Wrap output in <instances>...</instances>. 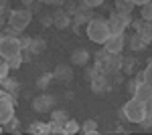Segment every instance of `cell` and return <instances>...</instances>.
I'll list each match as a JSON object with an SVG mask.
<instances>
[{"instance_id":"obj_1","label":"cell","mask_w":152,"mask_h":135,"mask_svg":"<svg viewBox=\"0 0 152 135\" xmlns=\"http://www.w3.org/2000/svg\"><path fill=\"white\" fill-rule=\"evenodd\" d=\"M33 22V10L31 8H18V10H10L8 14V26H10L14 34L18 36V34H23L26 28H28V24Z\"/></svg>"},{"instance_id":"obj_2","label":"cell","mask_w":152,"mask_h":135,"mask_svg":"<svg viewBox=\"0 0 152 135\" xmlns=\"http://www.w3.org/2000/svg\"><path fill=\"white\" fill-rule=\"evenodd\" d=\"M87 36H89V40H94L95 45H104L105 40L110 38L107 20H104V18H91L87 22Z\"/></svg>"},{"instance_id":"obj_3","label":"cell","mask_w":152,"mask_h":135,"mask_svg":"<svg viewBox=\"0 0 152 135\" xmlns=\"http://www.w3.org/2000/svg\"><path fill=\"white\" fill-rule=\"evenodd\" d=\"M122 115L128 119L130 123H142V119L146 117V109H144V103L140 99H136V97H132L126 105H124V109H122Z\"/></svg>"},{"instance_id":"obj_4","label":"cell","mask_w":152,"mask_h":135,"mask_svg":"<svg viewBox=\"0 0 152 135\" xmlns=\"http://www.w3.org/2000/svg\"><path fill=\"white\" fill-rule=\"evenodd\" d=\"M23 53V46H20V40L18 36H4L0 38V56L2 58H10L14 55H20Z\"/></svg>"},{"instance_id":"obj_5","label":"cell","mask_w":152,"mask_h":135,"mask_svg":"<svg viewBox=\"0 0 152 135\" xmlns=\"http://www.w3.org/2000/svg\"><path fill=\"white\" fill-rule=\"evenodd\" d=\"M132 22V16L130 14H122V12H116L107 18V26H110V34H122Z\"/></svg>"},{"instance_id":"obj_6","label":"cell","mask_w":152,"mask_h":135,"mask_svg":"<svg viewBox=\"0 0 152 135\" xmlns=\"http://www.w3.org/2000/svg\"><path fill=\"white\" fill-rule=\"evenodd\" d=\"M122 61H124V58H122L120 53H107V55L99 61V67H102L104 73H110V75H112V73H118V71L122 69Z\"/></svg>"},{"instance_id":"obj_7","label":"cell","mask_w":152,"mask_h":135,"mask_svg":"<svg viewBox=\"0 0 152 135\" xmlns=\"http://www.w3.org/2000/svg\"><path fill=\"white\" fill-rule=\"evenodd\" d=\"M124 45H126V36L122 34H110V38L104 43V48L107 53H122L124 51Z\"/></svg>"},{"instance_id":"obj_8","label":"cell","mask_w":152,"mask_h":135,"mask_svg":"<svg viewBox=\"0 0 152 135\" xmlns=\"http://www.w3.org/2000/svg\"><path fill=\"white\" fill-rule=\"evenodd\" d=\"M14 117V101L8 97H0V123L6 125Z\"/></svg>"},{"instance_id":"obj_9","label":"cell","mask_w":152,"mask_h":135,"mask_svg":"<svg viewBox=\"0 0 152 135\" xmlns=\"http://www.w3.org/2000/svg\"><path fill=\"white\" fill-rule=\"evenodd\" d=\"M53 105H55V99L51 95H37L33 99V109L37 113H49Z\"/></svg>"},{"instance_id":"obj_10","label":"cell","mask_w":152,"mask_h":135,"mask_svg":"<svg viewBox=\"0 0 152 135\" xmlns=\"http://www.w3.org/2000/svg\"><path fill=\"white\" fill-rule=\"evenodd\" d=\"M134 97L140 99L142 103H146L148 99H152V85L146 83V81L138 83V87H136V91H134Z\"/></svg>"},{"instance_id":"obj_11","label":"cell","mask_w":152,"mask_h":135,"mask_svg":"<svg viewBox=\"0 0 152 135\" xmlns=\"http://www.w3.org/2000/svg\"><path fill=\"white\" fill-rule=\"evenodd\" d=\"M107 87H110V83H107L105 77H97V75H95L94 79H91V89H94V93H97V95L105 93Z\"/></svg>"},{"instance_id":"obj_12","label":"cell","mask_w":152,"mask_h":135,"mask_svg":"<svg viewBox=\"0 0 152 135\" xmlns=\"http://www.w3.org/2000/svg\"><path fill=\"white\" fill-rule=\"evenodd\" d=\"M87 61H89V55H87V51H83V48H77V51L71 53V63H73V65L83 67Z\"/></svg>"},{"instance_id":"obj_13","label":"cell","mask_w":152,"mask_h":135,"mask_svg":"<svg viewBox=\"0 0 152 135\" xmlns=\"http://www.w3.org/2000/svg\"><path fill=\"white\" fill-rule=\"evenodd\" d=\"M71 77H73V73H71V69L69 67H65V65H59L57 69H55V73H53V79H57V81H71Z\"/></svg>"},{"instance_id":"obj_14","label":"cell","mask_w":152,"mask_h":135,"mask_svg":"<svg viewBox=\"0 0 152 135\" xmlns=\"http://www.w3.org/2000/svg\"><path fill=\"white\" fill-rule=\"evenodd\" d=\"M28 133H35V135H47V133H51V127H49V123H41V121H35V123H31V127H28Z\"/></svg>"},{"instance_id":"obj_15","label":"cell","mask_w":152,"mask_h":135,"mask_svg":"<svg viewBox=\"0 0 152 135\" xmlns=\"http://www.w3.org/2000/svg\"><path fill=\"white\" fill-rule=\"evenodd\" d=\"M45 46H47L45 38H41V36H35V38L31 40V46H28V51H31L33 55H41V53L45 51Z\"/></svg>"},{"instance_id":"obj_16","label":"cell","mask_w":152,"mask_h":135,"mask_svg":"<svg viewBox=\"0 0 152 135\" xmlns=\"http://www.w3.org/2000/svg\"><path fill=\"white\" fill-rule=\"evenodd\" d=\"M53 24L59 26V28H65L67 24H69V16H67V12L65 10H57L53 14Z\"/></svg>"},{"instance_id":"obj_17","label":"cell","mask_w":152,"mask_h":135,"mask_svg":"<svg viewBox=\"0 0 152 135\" xmlns=\"http://www.w3.org/2000/svg\"><path fill=\"white\" fill-rule=\"evenodd\" d=\"M16 89H18V81L8 79V77L0 81V91H4V93H16Z\"/></svg>"},{"instance_id":"obj_18","label":"cell","mask_w":152,"mask_h":135,"mask_svg":"<svg viewBox=\"0 0 152 135\" xmlns=\"http://www.w3.org/2000/svg\"><path fill=\"white\" fill-rule=\"evenodd\" d=\"M114 2H116V12L132 14V8H134V2L132 0H114Z\"/></svg>"},{"instance_id":"obj_19","label":"cell","mask_w":152,"mask_h":135,"mask_svg":"<svg viewBox=\"0 0 152 135\" xmlns=\"http://www.w3.org/2000/svg\"><path fill=\"white\" fill-rule=\"evenodd\" d=\"M136 34H138L142 40H144V43L148 45V43L152 40V28H150V22H144V24L140 26V28L136 30Z\"/></svg>"},{"instance_id":"obj_20","label":"cell","mask_w":152,"mask_h":135,"mask_svg":"<svg viewBox=\"0 0 152 135\" xmlns=\"http://www.w3.org/2000/svg\"><path fill=\"white\" fill-rule=\"evenodd\" d=\"M79 129H81V125L77 123L75 119H67L63 123V135H73V133H77Z\"/></svg>"},{"instance_id":"obj_21","label":"cell","mask_w":152,"mask_h":135,"mask_svg":"<svg viewBox=\"0 0 152 135\" xmlns=\"http://www.w3.org/2000/svg\"><path fill=\"white\" fill-rule=\"evenodd\" d=\"M81 131H83V133H87V135L97 133V121H95V119H87V121H83Z\"/></svg>"},{"instance_id":"obj_22","label":"cell","mask_w":152,"mask_h":135,"mask_svg":"<svg viewBox=\"0 0 152 135\" xmlns=\"http://www.w3.org/2000/svg\"><path fill=\"white\" fill-rule=\"evenodd\" d=\"M140 18H142V20H146V22H150V20H152V0L140 6Z\"/></svg>"},{"instance_id":"obj_23","label":"cell","mask_w":152,"mask_h":135,"mask_svg":"<svg viewBox=\"0 0 152 135\" xmlns=\"http://www.w3.org/2000/svg\"><path fill=\"white\" fill-rule=\"evenodd\" d=\"M144 46H146V43L142 40L138 34H134V36L130 38V48H134V51H142Z\"/></svg>"},{"instance_id":"obj_24","label":"cell","mask_w":152,"mask_h":135,"mask_svg":"<svg viewBox=\"0 0 152 135\" xmlns=\"http://www.w3.org/2000/svg\"><path fill=\"white\" fill-rule=\"evenodd\" d=\"M6 63H8V67H10V69H20V65H23V55L10 56V58H6Z\"/></svg>"},{"instance_id":"obj_25","label":"cell","mask_w":152,"mask_h":135,"mask_svg":"<svg viewBox=\"0 0 152 135\" xmlns=\"http://www.w3.org/2000/svg\"><path fill=\"white\" fill-rule=\"evenodd\" d=\"M8 71H10V67H8L6 58H2V56H0V81L8 77Z\"/></svg>"},{"instance_id":"obj_26","label":"cell","mask_w":152,"mask_h":135,"mask_svg":"<svg viewBox=\"0 0 152 135\" xmlns=\"http://www.w3.org/2000/svg\"><path fill=\"white\" fill-rule=\"evenodd\" d=\"M51 119L53 121H67V111H61V109H57V111H53V115H51Z\"/></svg>"},{"instance_id":"obj_27","label":"cell","mask_w":152,"mask_h":135,"mask_svg":"<svg viewBox=\"0 0 152 135\" xmlns=\"http://www.w3.org/2000/svg\"><path fill=\"white\" fill-rule=\"evenodd\" d=\"M134 67H136V58H126V61H122V69H124L126 73H130Z\"/></svg>"},{"instance_id":"obj_28","label":"cell","mask_w":152,"mask_h":135,"mask_svg":"<svg viewBox=\"0 0 152 135\" xmlns=\"http://www.w3.org/2000/svg\"><path fill=\"white\" fill-rule=\"evenodd\" d=\"M51 79H53V75H51V73H49V75H43V77L39 79V83H37V85H39V89H45L49 83H51Z\"/></svg>"},{"instance_id":"obj_29","label":"cell","mask_w":152,"mask_h":135,"mask_svg":"<svg viewBox=\"0 0 152 135\" xmlns=\"http://www.w3.org/2000/svg\"><path fill=\"white\" fill-rule=\"evenodd\" d=\"M6 127H8V131H12V133H16V131H18V127H20V121H18V119H14V117H12L10 121H8V123H6Z\"/></svg>"},{"instance_id":"obj_30","label":"cell","mask_w":152,"mask_h":135,"mask_svg":"<svg viewBox=\"0 0 152 135\" xmlns=\"http://www.w3.org/2000/svg\"><path fill=\"white\" fill-rule=\"evenodd\" d=\"M144 81H146V83H150V85H152V61L148 63V67L144 69Z\"/></svg>"},{"instance_id":"obj_31","label":"cell","mask_w":152,"mask_h":135,"mask_svg":"<svg viewBox=\"0 0 152 135\" xmlns=\"http://www.w3.org/2000/svg\"><path fill=\"white\" fill-rule=\"evenodd\" d=\"M136 87H138V81H136V79H130L128 83H126V89H128V93H130V95H134Z\"/></svg>"},{"instance_id":"obj_32","label":"cell","mask_w":152,"mask_h":135,"mask_svg":"<svg viewBox=\"0 0 152 135\" xmlns=\"http://www.w3.org/2000/svg\"><path fill=\"white\" fill-rule=\"evenodd\" d=\"M18 40H20V46H23V48H28V46H31V40H33V38H31V36H18Z\"/></svg>"},{"instance_id":"obj_33","label":"cell","mask_w":152,"mask_h":135,"mask_svg":"<svg viewBox=\"0 0 152 135\" xmlns=\"http://www.w3.org/2000/svg\"><path fill=\"white\" fill-rule=\"evenodd\" d=\"M85 6H89V8H95V6H99V4H104V0H81Z\"/></svg>"},{"instance_id":"obj_34","label":"cell","mask_w":152,"mask_h":135,"mask_svg":"<svg viewBox=\"0 0 152 135\" xmlns=\"http://www.w3.org/2000/svg\"><path fill=\"white\" fill-rule=\"evenodd\" d=\"M144 109H146V119H152V99L144 103Z\"/></svg>"},{"instance_id":"obj_35","label":"cell","mask_w":152,"mask_h":135,"mask_svg":"<svg viewBox=\"0 0 152 135\" xmlns=\"http://www.w3.org/2000/svg\"><path fill=\"white\" fill-rule=\"evenodd\" d=\"M41 20H43V24L47 26V24H53V16H43Z\"/></svg>"},{"instance_id":"obj_36","label":"cell","mask_w":152,"mask_h":135,"mask_svg":"<svg viewBox=\"0 0 152 135\" xmlns=\"http://www.w3.org/2000/svg\"><path fill=\"white\" fill-rule=\"evenodd\" d=\"M134 2V6H142V4H146V2H150V0H132Z\"/></svg>"},{"instance_id":"obj_37","label":"cell","mask_w":152,"mask_h":135,"mask_svg":"<svg viewBox=\"0 0 152 135\" xmlns=\"http://www.w3.org/2000/svg\"><path fill=\"white\" fill-rule=\"evenodd\" d=\"M136 81H138V83H142V81H144V71H140V73L136 75Z\"/></svg>"},{"instance_id":"obj_38","label":"cell","mask_w":152,"mask_h":135,"mask_svg":"<svg viewBox=\"0 0 152 135\" xmlns=\"http://www.w3.org/2000/svg\"><path fill=\"white\" fill-rule=\"evenodd\" d=\"M6 4H8V0H0V10H2V8H6Z\"/></svg>"},{"instance_id":"obj_39","label":"cell","mask_w":152,"mask_h":135,"mask_svg":"<svg viewBox=\"0 0 152 135\" xmlns=\"http://www.w3.org/2000/svg\"><path fill=\"white\" fill-rule=\"evenodd\" d=\"M24 2V6H26V8H28V4H31V2H33V0H23Z\"/></svg>"},{"instance_id":"obj_40","label":"cell","mask_w":152,"mask_h":135,"mask_svg":"<svg viewBox=\"0 0 152 135\" xmlns=\"http://www.w3.org/2000/svg\"><path fill=\"white\" fill-rule=\"evenodd\" d=\"M2 129H4V125H2V123H0V133H2Z\"/></svg>"},{"instance_id":"obj_41","label":"cell","mask_w":152,"mask_h":135,"mask_svg":"<svg viewBox=\"0 0 152 135\" xmlns=\"http://www.w3.org/2000/svg\"><path fill=\"white\" fill-rule=\"evenodd\" d=\"M150 28H152V20H150Z\"/></svg>"},{"instance_id":"obj_42","label":"cell","mask_w":152,"mask_h":135,"mask_svg":"<svg viewBox=\"0 0 152 135\" xmlns=\"http://www.w3.org/2000/svg\"><path fill=\"white\" fill-rule=\"evenodd\" d=\"M150 61H152V58H150Z\"/></svg>"}]
</instances>
